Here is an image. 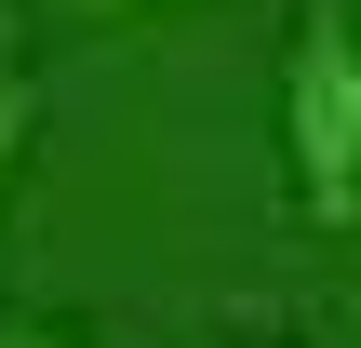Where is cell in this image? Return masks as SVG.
<instances>
[{
  "label": "cell",
  "mask_w": 361,
  "mask_h": 348,
  "mask_svg": "<svg viewBox=\"0 0 361 348\" xmlns=\"http://www.w3.org/2000/svg\"><path fill=\"white\" fill-rule=\"evenodd\" d=\"M281 161H295V215L322 241L361 228V13L348 0H295L281 40Z\"/></svg>",
  "instance_id": "cell-1"
},
{
  "label": "cell",
  "mask_w": 361,
  "mask_h": 348,
  "mask_svg": "<svg viewBox=\"0 0 361 348\" xmlns=\"http://www.w3.org/2000/svg\"><path fill=\"white\" fill-rule=\"evenodd\" d=\"M27 121H40V94H27V67H13V40H0V188H13V148H27Z\"/></svg>",
  "instance_id": "cell-2"
},
{
  "label": "cell",
  "mask_w": 361,
  "mask_h": 348,
  "mask_svg": "<svg viewBox=\"0 0 361 348\" xmlns=\"http://www.w3.org/2000/svg\"><path fill=\"white\" fill-rule=\"evenodd\" d=\"M40 13H161V0H40Z\"/></svg>",
  "instance_id": "cell-3"
},
{
  "label": "cell",
  "mask_w": 361,
  "mask_h": 348,
  "mask_svg": "<svg viewBox=\"0 0 361 348\" xmlns=\"http://www.w3.org/2000/svg\"><path fill=\"white\" fill-rule=\"evenodd\" d=\"M0 348H67V335H40V322H0Z\"/></svg>",
  "instance_id": "cell-4"
}]
</instances>
